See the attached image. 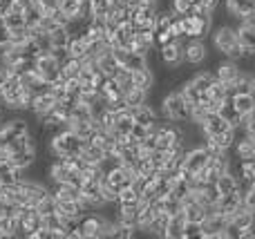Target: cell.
I'll list each match as a JSON object with an SVG mask.
<instances>
[{"instance_id":"cell-1","label":"cell","mask_w":255,"mask_h":239,"mask_svg":"<svg viewBox=\"0 0 255 239\" xmlns=\"http://www.w3.org/2000/svg\"><path fill=\"white\" fill-rule=\"evenodd\" d=\"M112 231V222L103 215H99L97 210L85 213L79 219V226L72 233V239H101V237H110Z\"/></svg>"},{"instance_id":"cell-2","label":"cell","mask_w":255,"mask_h":239,"mask_svg":"<svg viewBox=\"0 0 255 239\" xmlns=\"http://www.w3.org/2000/svg\"><path fill=\"white\" fill-rule=\"evenodd\" d=\"M88 139H81L72 130H61L54 137H49V152L52 157H79L83 152Z\"/></svg>"},{"instance_id":"cell-3","label":"cell","mask_w":255,"mask_h":239,"mask_svg":"<svg viewBox=\"0 0 255 239\" xmlns=\"http://www.w3.org/2000/svg\"><path fill=\"white\" fill-rule=\"evenodd\" d=\"M208 161H211V150H208L206 143H202L197 148H190V150H186L184 165L177 170V174L186 179H195L208 165Z\"/></svg>"},{"instance_id":"cell-4","label":"cell","mask_w":255,"mask_h":239,"mask_svg":"<svg viewBox=\"0 0 255 239\" xmlns=\"http://www.w3.org/2000/svg\"><path fill=\"white\" fill-rule=\"evenodd\" d=\"M161 116L166 121H177V123H188L190 121V105L181 92H168L161 101Z\"/></svg>"},{"instance_id":"cell-5","label":"cell","mask_w":255,"mask_h":239,"mask_svg":"<svg viewBox=\"0 0 255 239\" xmlns=\"http://www.w3.org/2000/svg\"><path fill=\"white\" fill-rule=\"evenodd\" d=\"M213 45L215 49L222 54V56H229L233 49L240 47V34H238V27H231V25H222L213 31Z\"/></svg>"},{"instance_id":"cell-6","label":"cell","mask_w":255,"mask_h":239,"mask_svg":"<svg viewBox=\"0 0 255 239\" xmlns=\"http://www.w3.org/2000/svg\"><path fill=\"white\" fill-rule=\"evenodd\" d=\"M159 58L170 70H177V67L184 65V38H175L170 43L161 45L159 47Z\"/></svg>"},{"instance_id":"cell-7","label":"cell","mask_w":255,"mask_h":239,"mask_svg":"<svg viewBox=\"0 0 255 239\" xmlns=\"http://www.w3.org/2000/svg\"><path fill=\"white\" fill-rule=\"evenodd\" d=\"M36 72H38L47 83H56L58 79H63L61 76V61H58L52 52L40 54V56L36 58Z\"/></svg>"},{"instance_id":"cell-8","label":"cell","mask_w":255,"mask_h":239,"mask_svg":"<svg viewBox=\"0 0 255 239\" xmlns=\"http://www.w3.org/2000/svg\"><path fill=\"white\" fill-rule=\"evenodd\" d=\"M240 74H242V67H240V63L238 61H231V58H226V56H224V61H220L215 65V79L229 85L231 92H233V85L238 83Z\"/></svg>"},{"instance_id":"cell-9","label":"cell","mask_w":255,"mask_h":239,"mask_svg":"<svg viewBox=\"0 0 255 239\" xmlns=\"http://www.w3.org/2000/svg\"><path fill=\"white\" fill-rule=\"evenodd\" d=\"M208 56L204 38H184V63L188 65H202Z\"/></svg>"},{"instance_id":"cell-10","label":"cell","mask_w":255,"mask_h":239,"mask_svg":"<svg viewBox=\"0 0 255 239\" xmlns=\"http://www.w3.org/2000/svg\"><path fill=\"white\" fill-rule=\"evenodd\" d=\"M186 27V38H204L206 31L211 29V18L197 16V13H190V16H181Z\"/></svg>"},{"instance_id":"cell-11","label":"cell","mask_w":255,"mask_h":239,"mask_svg":"<svg viewBox=\"0 0 255 239\" xmlns=\"http://www.w3.org/2000/svg\"><path fill=\"white\" fill-rule=\"evenodd\" d=\"M56 103H58V98L54 96V92L49 89V92H43V94H36L34 98H31V103H29V110L34 112V116L36 119H40V116H45L47 112H52L54 107H56Z\"/></svg>"},{"instance_id":"cell-12","label":"cell","mask_w":255,"mask_h":239,"mask_svg":"<svg viewBox=\"0 0 255 239\" xmlns=\"http://www.w3.org/2000/svg\"><path fill=\"white\" fill-rule=\"evenodd\" d=\"M233 150H235V159H240V161H255V137L247 132L242 139H238V141H235Z\"/></svg>"},{"instance_id":"cell-13","label":"cell","mask_w":255,"mask_h":239,"mask_svg":"<svg viewBox=\"0 0 255 239\" xmlns=\"http://www.w3.org/2000/svg\"><path fill=\"white\" fill-rule=\"evenodd\" d=\"M25 170L16 168L11 163V159H0V186H13L22 179Z\"/></svg>"},{"instance_id":"cell-14","label":"cell","mask_w":255,"mask_h":239,"mask_svg":"<svg viewBox=\"0 0 255 239\" xmlns=\"http://www.w3.org/2000/svg\"><path fill=\"white\" fill-rule=\"evenodd\" d=\"M199 128H202L204 137H213V134H220V132H224V130H229L231 125L226 123V119L220 114V112H213V114L206 116V121H204Z\"/></svg>"},{"instance_id":"cell-15","label":"cell","mask_w":255,"mask_h":239,"mask_svg":"<svg viewBox=\"0 0 255 239\" xmlns=\"http://www.w3.org/2000/svg\"><path fill=\"white\" fill-rule=\"evenodd\" d=\"M132 119H134V123H141L145 125V128H150V125H154L159 121V112L154 110L152 105H148V103H143V105L139 107H132Z\"/></svg>"},{"instance_id":"cell-16","label":"cell","mask_w":255,"mask_h":239,"mask_svg":"<svg viewBox=\"0 0 255 239\" xmlns=\"http://www.w3.org/2000/svg\"><path fill=\"white\" fill-rule=\"evenodd\" d=\"M52 192H54V197H56V201H72V199H81V195H83L81 186H79V183H74V181L56 183Z\"/></svg>"},{"instance_id":"cell-17","label":"cell","mask_w":255,"mask_h":239,"mask_svg":"<svg viewBox=\"0 0 255 239\" xmlns=\"http://www.w3.org/2000/svg\"><path fill=\"white\" fill-rule=\"evenodd\" d=\"M215 188H217V192H220V197H222V195H231V192L240 190L242 183H240L238 174L231 172V170H226V172L220 174V179L215 181Z\"/></svg>"},{"instance_id":"cell-18","label":"cell","mask_w":255,"mask_h":239,"mask_svg":"<svg viewBox=\"0 0 255 239\" xmlns=\"http://www.w3.org/2000/svg\"><path fill=\"white\" fill-rule=\"evenodd\" d=\"M154 80H157V76H154V72L150 70V65L132 72V83H134L136 87L145 89V92H150V89L154 87Z\"/></svg>"},{"instance_id":"cell-19","label":"cell","mask_w":255,"mask_h":239,"mask_svg":"<svg viewBox=\"0 0 255 239\" xmlns=\"http://www.w3.org/2000/svg\"><path fill=\"white\" fill-rule=\"evenodd\" d=\"M226 11L242 20L244 16L255 11V0H226Z\"/></svg>"},{"instance_id":"cell-20","label":"cell","mask_w":255,"mask_h":239,"mask_svg":"<svg viewBox=\"0 0 255 239\" xmlns=\"http://www.w3.org/2000/svg\"><path fill=\"white\" fill-rule=\"evenodd\" d=\"M231 103L235 105V110L242 116L251 114L255 110V98L251 96V92H242V94H231Z\"/></svg>"},{"instance_id":"cell-21","label":"cell","mask_w":255,"mask_h":239,"mask_svg":"<svg viewBox=\"0 0 255 239\" xmlns=\"http://www.w3.org/2000/svg\"><path fill=\"white\" fill-rule=\"evenodd\" d=\"M220 114L224 116V119H226V123H229L231 128H235V130L244 128V116L240 114L238 110H235V105H233V103H231V98L224 103V105L220 107Z\"/></svg>"},{"instance_id":"cell-22","label":"cell","mask_w":255,"mask_h":239,"mask_svg":"<svg viewBox=\"0 0 255 239\" xmlns=\"http://www.w3.org/2000/svg\"><path fill=\"white\" fill-rule=\"evenodd\" d=\"M186 215L184 210L170 217V224H168V231H166V237L168 239H184V228H186Z\"/></svg>"},{"instance_id":"cell-23","label":"cell","mask_w":255,"mask_h":239,"mask_svg":"<svg viewBox=\"0 0 255 239\" xmlns=\"http://www.w3.org/2000/svg\"><path fill=\"white\" fill-rule=\"evenodd\" d=\"M11 163L16 165V168H20V170H27V168H31V165L36 163V148H29V150H20V152H13L11 157Z\"/></svg>"},{"instance_id":"cell-24","label":"cell","mask_w":255,"mask_h":239,"mask_svg":"<svg viewBox=\"0 0 255 239\" xmlns=\"http://www.w3.org/2000/svg\"><path fill=\"white\" fill-rule=\"evenodd\" d=\"M49 38H52L54 49H67V45L72 40V31L67 29V25H58L56 29L49 31Z\"/></svg>"},{"instance_id":"cell-25","label":"cell","mask_w":255,"mask_h":239,"mask_svg":"<svg viewBox=\"0 0 255 239\" xmlns=\"http://www.w3.org/2000/svg\"><path fill=\"white\" fill-rule=\"evenodd\" d=\"M124 98H126L128 110H132V107H139V105H143V103H148V92L134 85V87L126 89V92H124Z\"/></svg>"},{"instance_id":"cell-26","label":"cell","mask_w":255,"mask_h":239,"mask_svg":"<svg viewBox=\"0 0 255 239\" xmlns=\"http://www.w3.org/2000/svg\"><path fill=\"white\" fill-rule=\"evenodd\" d=\"M204 96H208V98H213V101H217V103H226L231 98V89H229V85L226 83H222V80H213V85L208 87V92L204 94Z\"/></svg>"},{"instance_id":"cell-27","label":"cell","mask_w":255,"mask_h":239,"mask_svg":"<svg viewBox=\"0 0 255 239\" xmlns=\"http://www.w3.org/2000/svg\"><path fill=\"white\" fill-rule=\"evenodd\" d=\"M81 70H83V61H81V58H65V61L61 63L63 79H79Z\"/></svg>"},{"instance_id":"cell-28","label":"cell","mask_w":255,"mask_h":239,"mask_svg":"<svg viewBox=\"0 0 255 239\" xmlns=\"http://www.w3.org/2000/svg\"><path fill=\"white\" fill-rule=\"evenodd\" d=\"M99 67H101V72L108 76V79H115L121 65L117 63V58L112 56V52H108V54H103V56L99 58Z\"/></svg>"},{"instance_id":"cell-29","label":"cell","mask_w":255,"mask_h":239,"mask_svg":"<svg viewBox=\"0 0 255 239\" xmlns=\"http://www.w3.org/2000/svg\"><path fill=\"white\" fill-rule=\"evenodd\" d=\"M213 80H215V72H206V70H204V72H197V74L190 79V83H193L202 94H206L208 87L213 85Z\"/></svg>"},{"instance_id":"cell-30","label":"cell","mask_w":255,"mask_h":239,"mask_svg":"<svg viewBox=\"0 0 255 239\" xmlns=\"http://www.w3.org/2000/svg\"><path fill=\"white\" fill-rule=\"evenodd\" d=\"M168 224H170V215H166V213H159L157 217H154V222L150 224L148 233H150V235H157V237H166Z\"/></svg>"},{"instance_id":"cell-31","label":"cell","mask_w":255,"mask_h":239,"mask_svg":"<svg viewBox=\"0 0 255 239\" xmlns=\"http://www.w3.org/2000/svg\"><path fill=\"white\" fill-rule=\"evenodd\" d=\"M117 204L119 206H139L141 204V192L134 190L132 183H130V186H126L124 190L119 192V201H117Z\"/></svg>"},{"instance_id":"cell-32","label":"cell","mask_w":255,"mask_h":239,"mask_svg":"<svg viewBox=\"0 0 255 239\" xmlns=\"http://www.w3.org/2000/svg\"><path fill=\"white\" fill-rule=\"evenodd\" d=\"M36 210H38L40 217H43V215L58 213V201H56V197H54V192H47V195H45L43 199L36 204Z\"/></svg>"},{"instance_id":"cell-33","label":"cell","mask_w":255,"mask_h":239,"mask_svg":"<svg viewBox=\"0 0 255 239\" xmlns=\"http://www.w3.org/2000/svg\"><path fill=\"white\" fill-rule=\"evenodd\" d=\"M67 56L70 58H81V61L88 56V45L81 40V36H72L70 45H67Z\"/></svg>"},{"instance_id":"cell-34","label":"cell","mask_w":255,"mask_h":239,"mask_svg":"<svg viewBox=\"0 0 255 239\" xmlns=\"http://www.w3.org/2000/svg\"><path fill=\"white\" fill-rule=\"evenodd\" d=\"M124 65L128 67V70H132V72L141 70V67H148V56H145V54H139V52H128Z\"/></svg>"},{"instance_id":"cell-35","label":"cell","mask_w":255,"mask_h":239,"mask_svg":"<svg viewBox=\"0 0 255 239\" xmlns=\"http://www.w3.org/2000/svg\"><path fill=\"white\" fill-rule=\"evenodd\" d=\"M22 13H25V25H27V27H34V25H38V20L45 16V13H43V9H40V4L36 2V0H34V2H31L29 7H27Z\"/></svg>"},{"instance_id":"cell-36","label":"cell","mask_w":255,"mask_h":239,"mask_svg":"<svg viewBox=\"0 0 255 239\" xmlns=\"http://www.w3.org/2000/svg\"><path fill=\"white\" fill-rule=\"evenodd\" d=\"M170 9L177 16H190L195 11L193 0H170Z\"/></svg>"},{"instance_id":"cell-37","label":"cell","mask_w":255,"mask_h":239,"mask_svg":"<svg viewBox=\"0 0 255 239\" xmlns=\"http://www.w3.org/2000/svg\"><path fill=\"white\" fill-rule=\"evenodd\" d=\"M4 25L9 27V29H20V27H27L25 25V13H18V11H7L2 16Z\"/></svg>"},{"instance_id":"cell-38","label":"cell","mask_w":255,"mask_h":239,"mask_svg":"<svg viewBox=\"0 0 255 239\" xmlns=\"http://www.w3.org/2000/svg\"><path fill=\"white\" fill-rule=\"evenodd\" d=\"M211 114V112L204 107V103H197V105H190V123L195 125H202L204 121H206V116Z\"/></svg>"},{"instance_id":"cell-39","label":"cell","mask_w":255,"mask_h":239,"mask_svg":"<svg viewBox=\"0 0 255 239\" xmlns=\"http://www.w3.org/2000/svg\"><path fill=\"white\" fill-rule=\"evenodd\" d=\"M202 233H204V228H202V224H197V222H186V228H184V239H202Z\"/></svg>"},{"instance_id":"cell-40","label":"cell","mask_w":255,"mask_h":239,"mask_svg":"<svg viewBox=\"0 0 255 239\" xmlns=\"http://www.w3.org/2000/svg\"><path fill=\"white\" fill-rule=\"evenodd\" d=\"M242 204L249 213H255V188L253 186H247L244 188V197H242Z\"/></svg>"},{"instance_id":"cell-41","label":"cell","mask_w":255,"mask_h":239,"mask_svg":"<svg viewBox=\"0 0 255 239\" xmlns=\"http://www.w3.org/2000/svg\"><path fill=\"white\" fill-rule=\"evenodd\" d=\"M244 130H247L249 134H253V137H255V110L251 112V114L244 116Z\"/></svg>"},{"instance_id":"cell-42","label":"cell","mask_w":255,"mask_h":239,"mask_svg":"<svg viewBox=\"0 0 255 239\" xmlns=\"http://www.w3.org/2000/svg\"><path fill=\"white\" fill-rule=\"evenodd\" d=\"M124 2H126V4H128V7H130V9H132V7H136V4H139V2H141V0H124Z\"/></svg>"}]
</instances>
